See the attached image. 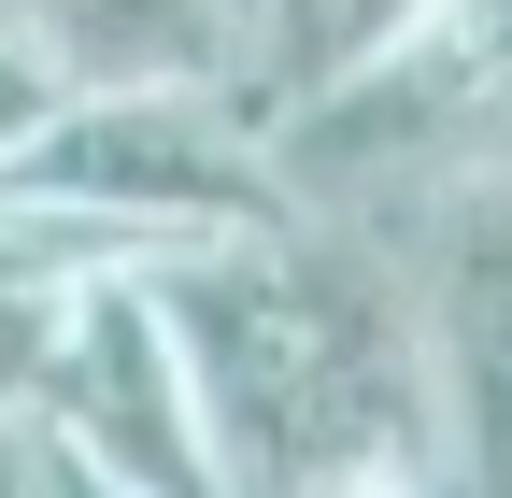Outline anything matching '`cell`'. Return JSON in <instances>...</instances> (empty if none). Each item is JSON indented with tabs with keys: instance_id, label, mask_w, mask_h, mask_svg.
Listing matches in <instances>:
<instances>
[{
	"instance_id": "obj_2",
	"label": "cell",
	"mask_w": 512,
	"mask_h": 498,
	"mask_svg": "<svg viewBox=\"0 0 512 498\" xmlns=\"http://www.w3.org/2000/svg\"><path fill=\"white\" fill-rule=\"evenodd\" d=\"M0 185L128 228L143 257H171L200 228H242V214H285L256 86H57V114L29 129V157Z\"/></svg>"
},
{
	"instance_id": "obj_7",
	"label": "cell",
	"mask_w": 512,
	"mask_h": 498,
	"mask_svg": "<svg viewBox=\"0 0 512 498\" xmlns=\"http://www.w3.org/2000/svg\"><path fill=\"white\" fill-rule=\"evenodd\" d=\"M427 0H242V57H256V100H285L313 72H342V57H370L384 29H413Z\"/></svg>"
},
{
	"instance_id": "obj_1",
	"label": "cell",
	"mask_w": 512,
	"mask_h": 498,
	"mask_svg": "<svg viewBox=\"0 0 512 498\" xmlns=\"http://www.w3.org/2000/svg\"><path fill=\"white\" fill-rule=\"evenodd\" d=\"M143 285L185 342L228 498H441L399 242H356L328 214H242L143 257Z\"/></svg>"
},
{
	"instance_id": "obj_8",
	"label": "cell",
	"mask_w": 512,
	"mask_h": 498,
	"mask_svg": "<svg viewBox=\"0 0 512 498\" xmlns=\"http://www.w3.org/2000/svg\"><path fill=\"white\" fill-rule=\"evenodd\" d=\"M43 114H57V72L29 57V29H0V171L29 157V129H43Z\"/></svg>"
},
{
	"instance_id": "obj_4",
	"label": "cell",
	"mask_w": 512,
	"mask_h": 498,
	"mask_svg": "<svg viewBox=\"0 0 512 498\" xmlns=\"http://www.w3.org/2000/svg\"><path fill=\"white\" fill-rule=\"evenodd\" d=\"M29 442L100 470L114 498H228V456L200 427L185 342H171L143 271H100L72 299V328H57V356H43V399H29Z\"/></svg>"
},
{
	"instance_id": "obj_6",
	"label": "cell",
	"mask_w": 512,
	"mask_h": 498,
	"mask_svg": "<svg viewBox=\"0 0 512 498\" xmlns=\"http://www.w3.org/2000/svg\"><path fill=\"white\" fill-rule=\"evenodd\" d=\"M100 271H143V242L72 214V200H15L0 185V427H29L43 356H57V328H72V299Z\"/></svg>"
},
{
	"instance_id": "obj_3",
	"label": "cell",
	"mask_w": 512,
	"mask_h": 498,
	"mask_svg": "<svg viewBox=\"0 0 512 498\" xmlns=\"http://www.w3.org/2000/svg\"><path fill=\"white\" fill-rule=\"evenodd\" d=\"M399 285H413L441 498H512V157L456 171L399 228Z\"/></svg>"
},
{
	"instance_id": "obj_9",
	"label": "cell",
	"mask_w": 512,
	"mask_h": 498,
	"mask_svg": "<svg viewBox=\"0 0 512 498\" xmlns=\"http://www.w3.org/2000/svg\"><path fill=\"white\" fill-rule=\"evenodd\" d=\"M0 498H29V427H15V470H0Z\"/></svg>"
},
{
	"instance_id": "obj_5",
	"label": "cell",
	"mask_w": 512,
	"mask_h": 498,
	"mask_svg": "<svg viewBox=\"0 0 512 498\" xmlns=\"http://www.w3.org/2000/svg\"><path fill=\"white\" fill-rule=\"evenodd\" d=\"M57 86H256L242 0H0Z\"/></svg>"
},
{
	"instance_id": "obj_10",
	"label": "cell",
	"mask_w": 512,
	"mask_h": 498,
	"mask_svg": "<svg viewBox=\"0 0 512 498\" xmlns=\"http://www.w3.org/2000/svg\"><path fill=\"white\" fill-rule=\"evenodd\" d=\"M0 470H15V427H0Z\"/></svg>"
}]
</instances>
